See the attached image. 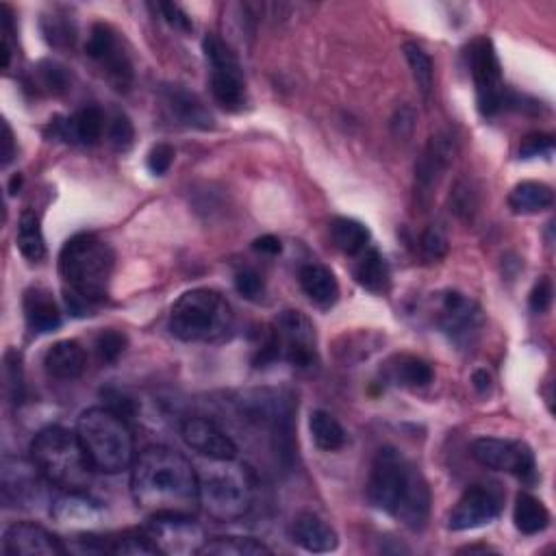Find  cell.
<instances>
[{"label":"cell","instance_id":"ee69618b","mask_svg":"<svg viewBox=\"0 0 556 556\" xmlns=\"http://www.w3.org/2000/svg\"><path fill=\"white\" fill-rule=\"evenodd\" d=\"M422 250L428 259H444L448 255V235L439 224L428 226L422 235Z\"/></svg>","mask_w":556,"mask_h":556},{"label":"cell","instance_id":"b9f144b4","mask_svg":"<svg viewBox=\"0 0 556 556\" xmlns=\"http://www.w3.org/2000/svg\"><path fill=\"white\" fill-rule=\"evenodd\" d=\"M109 142L111 146L120 150V153H126L135 142V129H133V122L129 120V116H124V113H116V116L111 118L109 122Z\"/></svg>","mask_w":556,"mask_h":556},{"label":"cell","instance_id":"7402d4cb","mask_svg":"<svg viewBox=\"0 0 556 556\" xmlns=\"http://www.w3.org/2000/svg\"><path fill=\"white\" fill-rule=\"evenodd\" d=\"M44 368L48 376L57 378V381H74L85 372L87 355L79 341L63 339L46 350Z\"/></svg>","mask_w":556,"mask_h":556},{"label":"cell","instance_id":"f1b7e54d","mask_svg":"<svg viewBox=\"0 0 556 556\" xmlns=\"http://www.w3.org/2000/svg\"><path fill=\"white\" fill-rule=\"evenodd\" d=\"M513 522L522 535H539L550 526V511L535 496L520 494L515 498Z\"/></svg>","mask_w":556,"mask_h":556},{"label":"cell","instance_id":"cb8c5ba5","mask_svg":"<svg viewBox=\"0 0 556 556\" xmlns=\"http://www.w3.org/2000/svg\"><path fill=\"white\" fill-rule=\"evenodd\" d=\"M292 535L302 550L313 554L333 552L339 546L335 530L315 513H300L294 520Z\"/></svg>","mask_w":556,"mask_h":556},{"label":"cell","instance_id":"7a4b0ae2","mask_svg":"<svg viewBox=\"0 0 556 556\" xmlns=\"http://www.w3.org/2000/svg\"><path fill=\"white\" fill-rule=\"evenodd\" d=\"M368 498L378 511L396 517L411 530H422L431 515V487L424 474L396 448L376 452L368 480Z\"/></svg>","mask_w":556,"mask_h":556},{"label":"cell","instance_id":"9a60e30c","mask_svg":"<svg viewBox=\"0 0 556 556\" xmlns=\"http://www.w3.org/2000/svg\"><path fill=\"white\" fill-rule=\"evenodd\" d=\"M44 476L35 463L5 457L0 465V498L9 509H29L42 496Z\"/></svg>","mask_w":556,"mask_h":556},{"label":"cell","instance_id":"1f68e13d","mask_svg":"<svg viewBox=\"0 0 556 556\" xmlns=\"http://www.w3.org/2000/svg\"><path fill=\"white\" fill-rule=\"evenodd\" d=\"M331 235L335 246L346 255H361L370 242L368 226L352 218H335L331 224Z\"/></svg>","mask_w":556,"mask_h":556},{"label":"cell","instance_id":"816d5d0a","mask_svg":"<svg viewBox=\"0 0 556 556\" xmlns=\"http://www.w3.org/2000/svg\"><path fill=\"white\" fill-rule=\"evenodd\" d=\"M252 248H255L257 252H263V255H281L283 244H281V239L274 235H263V237L255 239Z\"/></svg>","mask_w":556,"mask_h":556},{"label":"cell","instance_id":"44dd1931","mask_svg":"<svg viewBox=\"0 0 556 556\" xmlns=\"http://www.w3.org/2000/svg\"><path fill=\"white\" fill-rule=\"evenodd\" d=\"M53 129L55 135L61 137L63 142L94 146L100 142V137H103L105 113L98 107H83L77 116H72L63 122L55 120Z\"/></svg>","mask_w":556,"mask_h":556},{"label":"cell","instance_id":"db71d44e","mask_svg":"<svg viewBox=\"0 0 556 556\" xmlns=\"http://www.w3.org/2000/svg\"><path fill=\"white\" fill-rule=\"evenodd\" d=\"M472 385H474V389L478 391L480 396L489 394V389H491V374H489L487 370H476V372L472 374Z\"/></svg>","mask_w":556,"mask_h":556},{"label":"cell","instance_id":"e0dca14e","mask_svg":"<svg viewBox=\"0 0 556 556\" xmlns=\"http://www.w3.org/2000/svg\"><path fill=\"white\" fill-rule=\"evenodd\" d=\"M454 157H457V139L444 133L431 137L420 161L415 163V189L422 198L431 196L439 185L441 176L448 172Z\"/></svg>","mask_w":556,"mask_h":556},{"label":"cell","instance_id":"52a82bcc","mask_svg":"<svg viewBox=\"0 0 556 556\" xmlns=\"http://www.w3.org/2000/svg\"><path fill=\"white\" fill-rule=\"evenodd\" d=\"M233 309L220 292L207 287L185 292L170 311V333L187 341H218L233 331Z\"/></svg>","mask_w":556,"mask_h":556},{"label":"cell","instance_id":"e575fe53","mask_svg":"<svg viewBox=\"0 0 556 556\" xmlns=\"http://www.w3.org/2000/svg\"><path fill=\"white\" fill-rule=\"evenodd\" d=\"M396 381L404 387H428L433 383L435 372L431 368V363L417 357H402L394 370Z\"/></svg>","mask_w":556,"mask_h":556},{"label":"cell","instance_id":"f35d334b","mask_svg":"<svg viewBox=\"0 0 556 556\" xmlns=\"http://www.w3.org/2000/svg\"><path fill=\"white\" fill-rule=\"evenodd\" d=\"M5 389L11 404H22L24 372H22V359L16 350H7L5 355Z\"/></svg>","mask_w":556,"mask_h":556},{"label":"cell","instance_id":"4316f807","mask_svg":"<svg viewBox=\"0 0 556 556\" xmlns=\"http://www.w3.org/2000/svg\"><path fill=\"white\" fill-rule=\"evenodd\" d=\"M554 205V192L546 183L524 181L513 187L509 194V207L517 216H535V213L548 211Z\"/></svg>","mask_w":556,"mask_h":556},{"label":"cell","instance_id":"836d02e7","mask_svg":"<svg viewBox=\"0 0 556 556\" xmlns=\"http://www.w3.org/2000/svg\"><path fill=\"white\" fill-rule=\"evenodd\" d=\"M202 554L213 556H259V554H272V550L265 543L252 539V537H216L207 541Z\"/></svg>","mask_w":556,"mask_h":556},{"label":"cell","instance_id":"ffe728a7","mask_svg":"<svg viewBox=\"0 0 556 556\" xmlns=\"http://www.w3.org/2000/svg\"><path fill=\"white\" fill-rule=\"evenodd\" d=\"M50 515H53L55 522L63 526L92 528L100 522V517H103V509H100L98 502H94L90 496L81 494V491H66V494H61L53 500Z\"/></svg>","mask_w":556,"mask_h":556},{"label":"cell","instance_id":"d4e9b609","mask_svg":"<svg viewBox=\"0 0 556 556\" xmlns=\"http://www.w3.org/2000/svg\"><path fill=\"white\" fill-rule=\"evenodd\" d=\"M300 287L305 296L322 309H331L339 300V283L335 274L320 263H307L300 268Z\"/></svg>","mask_w":556,"mask_h":556},{"label":"cell","instance_id":"5b68a950","mask_svg":"<svg viewBox=\"0 0 556 556\" xmlns=\"http://www.w3.org/2000/svg\"><path fill=\"white\" fill-rule=\"evenodd\" d=\"M77 435L96 472L120 474L135 461V439L126 417L109 407H94L81 413Z\"/></svg>","mask_w":556,"mask_h":556},{"label":"cell","instance_id":"7bdbcfd3","mask_svg":"<svg viewBox=\"0 0 556 556\" xmlns=\"http://www.w3.org/2000/svg\"><path fill=\"white\" fill-rule=\"evenodd\" d=\"M126 350V337L118 331H103L96 339V355L103 363H116Z\"/></svg>","mask_w":556,"mask_h":556},{"label":"cell","instance_id":"2e32d148","mask_svg":"<svg viewBox=\"0 0 556 556\" xmlns=\"http://www.w3.org/2000/svg\"><path fill=\"white\" fill-rule=\"evenodd\" d=\"M500 513H502L500 491L487 485H472L459 498L457 507L452 509L448 528L454 530V533L483 528L489 526L491 522H496Z\"/></svg>","mask_w":556,"mask_h":556},{"label":"cell","instance_id":"7c38bea8","mask_svg":"<svg viewBox=\"0 0 556 556\" xmlns=\"http://www.w3.org/2000/svg\"><path fill=\"white\" fill-rule=\"evenodd\" d=\"M148 537L153 539L161 554L189 556L198 554L209 541L205 530L194 520V515H159L150 517L146 526Z\"/></svg>","mask_w":556,"mask_h":556},{"label":"cell","instance_id":"11a10c76","mask_svg":"<svg viewBox=\"0 0 556 556\" xmlns=\"http://www.w3.org/2000/svg\"><path fill=\"white\" fill-rule=\"evenodd\" d=\"M20 185H22V174H16L14 179H11V185H9V192L11 194H16L18 189H20Z\"/></svg>","mask_w":556,"mask_h":556},{"label":"cell","instance_id":"681fc988","mask_svg":"<svg viewBox=\"0 0 556 556\" xmlns=\"http://www.w3.org/2000/svg\"><path fill=\"white\" fill-rule=\"evenodd\" d=\"M157 9L161 11L163 20H166L172 29L183 31V33H192L194 31V22L189 18L185 11L176 5V3H159Z\"/></svg>","mask_w":556,"mask_h":556},{"label":"cell","instance_id":"ab89813d","mask_svg":"<svg viewBox=\"0 0 556 556\" xmlns=\"http://www.w3.org/2000/svg\"><path fill=\"white\" fill-rule=\"evenodd\" d=\"M109 552L113 554H122V556H155L161 554L157 550V546L153 543V539L148 537V533H129L122 535L120 539H116V543L109 548Z\"/></svg>","mask_w":556,"mask_h":556},{"label":"cell","instance_id":"c3c4849f","mask_svg":"<svg viewBox=\"0 0 556 556\" xmlns=\"http://www.w3.org/2000/svg\"><path fill=\"white\" fill-rule=\"evenodd\" d=\"M552 296H554V289H552V281L550 276H541L539 281L535 283L533 292H530V309L535 313H546L552 305Z\"/></svg>","mask_w":556,"mask_h":556},{"label":"cell","instance_id":"60d3db41","mask_svg":"<svg viewBox=\"0 0 556 556\" xmlns=\"http://www.w3.org/2000/svg\"><path fill=\"white\" fill-rule=\"evenodd\" d=\"M37 79H40V85L44 87L46 92L50 94H63L68 90L70 79H68V72L63 66L55 61H42L40 66H37Z\"/></svg>","mask_w":556,"mask_h":556},{"label":"cell","instance_id":"f907efd6","mask_svg":"<svg viewBox=\"0 0 556 556\" xmlns=\"http://www.w3.org/2000/svg\"><path fill=\"white\" fill-rule=\"evenodd\" d=\"M391 129H394L396 137L407 139L415 129V111L411 107L398 109V113L394 116V122H391Z\"/></svg>","mask_w":556,"mask_h":556},{"label":"cell","instance_id":"74e56055","mask_svg":"<svg viewBox=\"0 0 556 556\" xmlns=\"http://www.w3.org/2000/svg\"><path fill=\"white\" fill-rule=\"evenodd\" d=\"M450 209L463 222H472L478 211V196L467 181H459L450 194Z\"/></svg>","mask_w":556,"mask_h":556},{"label":"cell","instance_id":"ac0fdd59","mask_svg":"<svg viewBox=\"0 0 556 556\" xmlns=\"http://www.w3.org/2000/svg\"><path fill=\"white\" fill-rule=\"evenodd\" d=\"M181 437L185 444L196 454L205 459H235L237 446L235 441L226 435L207 417H187L181 426Z\"/></svg>","mask_w":556,"mask_h":556},{"label":"cell","instance_id":"f546056e","mask_svg":"<svg viewBox=\"0 0 556 556\" xmlns=\"http://www.w3.org/2000/svg\"><path fill=\"white\" fill-rule=\"evenodd\" d=\"M18 250L24 259L29 261H42L46 257V242L42 233V224L37 213L27 209L22 211L20 222H18Z\"/></svg>","mask_w":556,"mask_h":556},{"label":"cell","instance_id":"3957f363","mask_svg":"<svg viewBox=\"0 0 556 556\" xmlns=\"http://www.w3.org/2000/svg\"><path fill=\"white\" fill-rule=\"evenodd\" d=\"M116 255L94 233L70 237L61 248L59 274L66 283V302L74 315H90V309L107 298Z\"/></svg>","mask_w":556,"mask_h":556},{"label":"cell","instance_id":"d590c367","mask_svg":"<svg viewBox=\"0 0 556 556\" xmlns=\"http://www.w3.org/2000/svg\"><path fill=\"white\" fill-rule=\"evenodd\" d=\"M120 48V42H118V33L113 31L109 24L105 22H98L92 27V33H90V40H87V55H90L94 61L98 63H103L113 50H118Z\"/></svg>","mask_w":556,"mask_h":556},{"label":"cell","instance_id":"8992f818","mask_svg":"<svg viewBox=\"0 0 556 556\" xmlns=\"http://www.w3.org/2000/svg\"><path fill=\"white\" fill-rule=\"evenodd\" d=\"M196 472L200 507L213 520L235 522L250 511L255 483L246 465L235 459H209V463Z\"/></svg>","mask_w":556,"mask_h":556},{"label":"cell","instance_id":"d6986e66","mask_svg":"<svg viewBox=\"0 0 556 556\" xmlns=\"http://www.w3.org/2000/svg\"><path fill=\"white\" fill-rule=\"evenodd\" d=\"M3 552L9 556H59L68 550L46 528L31 522H20L5 530Z\"/></svg>","mask_w":556,"mask_h":556},{"label":"cell","instance_id":"8d00e7d4","mask_svg":"<svg viewBox=\"0 0 556 556\" xmlns=\"http://www.w3.org/2000/svg\"><path fill=\"white\" fill-rule=\"evenodd\" d=\"M42 31L46 42L55 48H70L77 40V27H74V22L66 16H46L42 20Z\"/></svg>","mask_w":556,"mask_h":556},{"label":"cell","instance_id":"603a6c76","mask_svg":"<svg viewBox=\"0 0 556 556\" xmlns=\"http://www.w3.org/2000/svg\"><path fill=\"white\" fill-rule=\"evenodd\" d=\"M24 320L33 333H53L61 326V311L53 294L44 287H31L24 292Z\"/></svg>","mask_w":556,"mask_h":556},{"label":"cell","instance_id":"277c9868","mask_svg":"<svg viewBox=\"0 0 556 556\" xmlns=\"http://www.w3.org/2000/svg\"><path fill=\"white\" fill-rule=\"evenodd\" d=\"M31 461L48 485L63 491H83L96 472L83 450L77 431L63 426H48L35 435Z\"/></svg>","mask_w":556,"mask_h":556},{"label":"cell","instance_id":"484cf974","mask_svg":"<svg viewBox=\"0 0 556 556\" xmlns=\"http://www.w3.org/2000/svg\"><path fill=\"white\" fill-rule=\"evenodd\" d=\"M166 103L172 109L174 116L185 126H192V129H200V131L213 129L211 113L200 103V98L192 92H187L185 87L181 85L166 87Z\"/></svg>","mask_w":556,"mask_h":556},{"label":"cell","instance_id":"ba28073f","mask_svg":"<svg viewBox=\"0 0 556 556\" xmlns=\"http://www.w3.org/2000/svg\"><path fill=\"white\" fill-rule=\"evenodd\" d=\"M296 400L281 391H252L242 402L250 422L268 428L272 450L285 467H292L296 454Z\"/></svg>","mask_w":556,"mask_h":556},{"label":"cell","instance_id":"4fadbf2b","mask_svg":"<svg viewBox=\"0 0 556 556\" xmlns=\"http://www.w3.org/2000/svg\"><path fill=\"white\" fill-rule=\"evenodd\" d=\"M272 328L278 337V344H281V359L302 370L313 368L318 363L315 328L305 313L294 309L278 313Z\"/></svg>","mask_w":556,"mask_h":556},{"label":"cell","instance_id":"d6a6232c","mask_svg":"<svg viewBox=\"0 0 556 556\" xmlns=\"http://www.w3.org/2000/svg\"><path fill=\"white\" fill-rule=\"evenodd\" d=\"M402 50H404V57H407V63H409V68H411V74H413L417 87H420L422 96L428 100V98H431L433 87H435V66H433V59L428 57V53H426L422 46H417L413 42L404 44Z\"/></svg>","mask_w":556,"mask_h":556},{"label":"cell","instance_id":"9c48e42d","mask_svg":"<svg viewBox=\"0 0 556 556\" xmlns=\"http://www.w3.org/2000/svg\"><path fill=\"white\" fill-rule=\"evenodd\" d=\"M202 50L211 66V92L216 103L226 111H239L246 105V81L233 48L220 35L209 33L202 40Z\"/></svg>","mask_w":556,"mask_h":556},{"label":"cell","instance_id":"8fae6325","mask_svg":"<svg viewBox=\"0 0 556 556\" xmlns=\"http://www.w3.org/2000/svg\"><path fill=\"white\" fill-rule=\"evenodd\" d=\"M472 457L487 470L511 472L526 485L537 483V461L535 452L524 441H509L496 437L476 439L472 444Z\"/></svg>","mask_w":556,"mask_h":556},{"label":"cell","instance_id":"4dcf8cb0","mask_svg":"<svg viewBox=\"0 0 556 556\" xmlns=\"http://www.w3.org/2000/svg\"><path fill=\"white\" fill-rule=\"evenodd\" d=\"M309 431L315 441V446L324 452H335L344 448L346 444V431L335 417L328 411H313L309 417Z\"/></svg>","mask_w":556,"mask_h":556},{"label":"cell","instance_id":"f5cc1de1","mask_svg":"<svg viewBox=\"0 0 556 556\" xmlns=\"http://www.w3.org/2000/svg\"><path fill=\"white\" fill-rule=\"evenodd\" d=\"M3 166L7 168L11 159L16 157V142H14V131H11L9 122H3Z\"/></svg>","mask_w":556,"mask_h":556},{"label":"cell","instance_id":"83f0119b","mask_svg":"<svg viewBox=\"0 0 556 556\" xmlns=\"http://www.w3.org/2000/svg\"><path fill=\"white\" fill-rule=\"evenodd\" d=\"M355 278L363 289H368L372 294L387 292L391 283V272L381 252L376 248L365 250L355 265Z\"/></svg>","mask_w":556,"mask_h":556},{"label":"cell","instance_id":"bcb514c9","mask_svg":"<svg viewBox=\"0 0 556 556\" xmlns=\"http://www.w3.org/2000/svg\"><path fill=\"white\" fill-rule=\"evenodd\" d=\"M235 289L237 294L244 296L246 300H259L265 292V283L259 272L246 268L235 274Z\"/></svg>","mask_w":556,"mask_h":556},{"label":"cell","instance_id":"5bb4252c","mask_svg":"<svg viewBox=\"0 0 556 556\" xmlns=\"http://www.w3.org/2000/svg\"><path fill=\"white\" fill-rule=\"evenodd\" d=\"M439 324L452 344H457L459 348H472L483 333L485 315L476 300L467 298L461 292H448L441 300Z\"/></svg>","mask_w":556,"mask_h":556},{"label":"cell","instance_id":"30bf717a","mask_svg":"<svg viewBox=\"0 0 556 556\" xmlns=\"http://www.w3.org/2000/svg\"><path fill=\"white\" fill-rule=\"evenodd\" d=\"M470 68L476 85L478 111L485 118L496 113L507 103V87H504L502 66L494 42L489 37H478L470 48Z\"/></svg>","mask_w":556,"mask_h":556},{"label":"cell","instance_id":"f6af8a7d","mask_svg":"<svg viewBox=\"0 0 556 556\" xmlns=\"http://www.w3.org/2000/svg\"><path fill=\"white\" fill-rule=\"evenodd\" d=\"M554 150V137L548 133H530L522 139L520 144V157L522 159H535V157H548Z\"/></svg>","mask_w":556,"mask_h":556},{"label":"cell","instance_id":"6da1fadb","mask_svg":"<svg viewBox=\"0 0 556 556\" xmlns=\"http://www.w3.org/2000/svg\"><path fill=\"white\" fill-rule=\"evenodd\" d=\"M131 496L150 517L194 515L200 507L196 467L179 450L150 446L131 465Z\"/></svg>","mask_w":556,"mask_h":556},{"label":"cell","instance_id":"7dc6e473","mask_svg":"<svg viewBox=\"0 0 556 556\" xmlns=\"http://www.w3.org/2000/svg\"><path fill=\"white\" fill-rule=\"evenodd\" d=\"M174 148L170 144H157L153 150L148 153V170L157 174V176H163L166 174L170 168H172V163H174Z\"/></svg>","mask_w":556,"mask_h":556}]
</instances>
